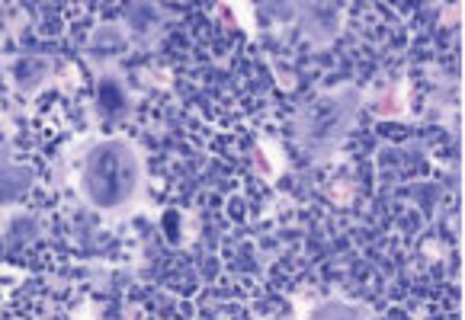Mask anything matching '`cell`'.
I'll return each mask as SVG.
<instances>
[{"mask_svg":"<svg viewBox=\"0 0 465 320\" xmlns=\"http://www.w3.org/2000/svg\"><path fill=\"white\" fill-rule=\"evenodd\" d=\"M84 183L96 205L113 208L125 202L129 192L135 189V160L123 144H103L90 154Z\"/></svg>","mask_w":465,"mask_h":320,"instance_id":"6da1fadb","label":"cell"}]
</instances>
